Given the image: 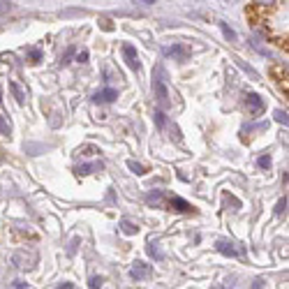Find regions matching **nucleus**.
Returning <instances> with one entry per match:
<instances>
[{
	"instance_id": "1",
	"label": "nucleus",
	"mask_w": 289,
	"mask_h": 289,
	"mask_svg": "<svg viewBox=\"0 0 289 289\" xmlns=\"http://www.w3.org/2000/svg\"><path fill=\"white\" fill-rule=\"evenodd\" d=\"M130 275L137 280V282L144 280V278H148V275H150V264H146V261H135L132 269H130Z\"/></svg>"
},
{
	"instance_id": "2",
	"label": "nucleus",
	"mask_w": 289,
	"mask_h": 289,
	"mask_svg": "<svg viewBox=\"0 0 289 289\" xmlns=\"http://www.w3.org/2000/svg\"><path fill=\"white\" fill-rule=\"evenodd\" d=\"M153 88H155V95H157V102L162 107L169 104V90H167V86L162 84V79H155L153 81Z\"/></svg>"
},
{
	"instance_id": "3",
	"label": "nucleus",
	"mask_w": 289,
	"mask_h": 289,
	"mask_svg": "<svg viewBox=\"0 0 289 289\" xmlns=\"http://www.w3.org/2000/svg\"><path fill=\"white\" fill-rule=\"evenodd\" d=\"M12 261H14L16 266H21V269H25V266H33L37 261V257L33 252H16L14 257H12Z\"/></svg>"
},
{
	"instance_id": "4",
	"label": "nucleus",
	"mask_w": 289,
	"mask_h": 289,
	"mask_svg": "<svg viewBox=\"0 0 289 289\" xmlns=\"http://www.w3.org/2000/svg\"><path fill=\"white\" fill-rule=\"evenodd\" d=\"M123 56L125 60H127V65L132 67V70H139V56H137V49L132 44H125L123 46Z\"/></svg>"
},
{
	"instance_id": "5",
	"label": "nucleus",
	"mask_w": 289,
	"mask_h": 289,
	"mask_svg": "<svg viewBox=\"0 0 289 289\" xmlns=\"http://www.w3.org/2000/svg\"><path fill=\"white\" fill-rule=\"evenodd\" d=\"M245 104L250 107L252 114H259V111L264 109V100H261L257 93H248V95H245Z\"/></svg>"
},
{
	"instance_id": "6",
	"label": "nucleus",
	"mask_w": 289,
	"mask_h": 289,
	"mask_svg": "<svg viewBox=\"0 0 289 289\" xmlns=\"http://www.w3.org/2000/svg\"><path fill=\"white\" fill-rule=\"evenodd\" d=\"M215 248H218V252L227 254V257H236V254H239V250H236L234 243H229V241H218Z\"/></svg>"
},
{
	"instance_id": "7",
	"label": "nucleus",
	"mask_w": 289,
	"mask_h": 289,
	"mask_svg": "<svg viewBox=\"0 0 289 289\" xmlns=\"http://www.w3.org/2000/svg\"><path fill=\"white\" fill-rule=\"evenodd\" d=\"M116 97H118V93H116L114 88H104V90H100V93H95L93 100L95 102H114Z\"/></svg>"
},
{
	"instance_id": "8",
	"label": "nucleus",
	"mask_w": 289,
	"mask_h": 289,
	"mask_svg": "<svg viewBox=\"0 0 289 289\" xmlns=\"http://www.w3.org/2000/svg\"><path fill=\"white\" fill-rule=\"evenodd\" d=\"M167 54H169L171 58H176V60H188L190 51L185 49V46H180V44H174L171 49H167Z\"/></svg>"
},
{
	"instance_id": "9",
	"label": "nucleus",
	"mask_w": 289,
	"mask_h": 289,
	"mask_svg": "<svg viewBox=\"0 0 289 289\" xmlns=\"http://www.w3.org/2000/svg\"><path fill=\"white\" fill-rule=\"evenodd\" d=\"M169 204L174 206L176 211H180V213H190V211H192V206H190L185 199H180V197H171V201H169Z\"/></svg>"
},
{
	"instance_id": "10",
	"label": "nucleus",
	"mask_w": 289,
	"mask_h": 289,
	"mask_svg": "<svg viewBox=\"0 0 289 289\" xmlns=\"http://www.w3.org/2000/svg\"><path fill=\"white\" fill-rule=\"evenodd\" d=\"M120 229L125 231V234H137V231H139V227H137V224H132L130 220H123V222H120Z\"/></svg>"
},
{
	"instance_id": "11",
	"label": "nucleus",
	"mask_w": 289,
	"mask_h": 289,
	"mask_svg": "<svg viewBox=\"0 0 289 289\" xmlns=\"http://www.w3.org/2000/svg\"><path fill=\"white\" fill-rule=\"evenodd\" d=\"M10 88H12V93H14V97H16V102H19V104H21V102H23V100H25V95H23V90H21V88H19V86H16V84H14V81H12V84H10Z\"/></svg>"
},
{
	"instance_id": "12",
	"label": "nucleus",
	"mask_w": 289,
	"mask_h": 289,
	"mask_svg": "<svg viewBox=\"0 0 289 289\" xmlns=\"http://www.w3.org/2000/svg\"><path fill=\"white\" fill-rule=\"evenodd\" d=\"M220 25H222V33H224V37H227V40H231V42H236V33H234V30H231L227 23H220Z\"/></svg>"
},
{
	"instance_id": "13",
	"label": "nucleus",
	"mask_w": 289,
	"mask_h": 289,
	"mask_svg": "<svg viewBox=\"0 0 289 289\" xmlns=\"http://www.w3.org/2000/svg\"><path fill=\"white\" fill-rule=\"evenodd\" d=\"M257 167H259V169H269L271 167V155H261V157L257 160Z\"/></svg>"
},
{
	"instance_id": "14",
	"label": "nucleus",
	"mask_w": 289,
	"mask_h": 289,
	"mask_svg": "<svg viewBox=\"0 0 289 289\" xmlns=\"http://www.w3.org/2000/svg\"><path fill=\"white\" fill-rule=\"evenodd\" d=\"M0 135H10V123H7V120H5V116H3V114H0Z\"/></svg>"
},
{
	"instance_id": "15",
	"label": "nucleus",
	"mask_w": 289,
	"mask_h": 289,
	"mask_svg": "<svg viewBox=\"0 0 289 289\" xmlns=\"http://www.w3.org/2000/svg\"><path fill=\"white\" fill-rule=\"evenodd\" d=\"M127 167H130V169H132V171H135V174H137V176H141V174H146V169H144V167H141V165H137L135 160H130V162H127Z\"/></svg>"
},
{
	"instance_id": "16",
	"label": "nucleus",
	"mask_w": 289,
	"mask_h": 289,
	"mask_svg": "<svg viewBox=\"0 0 289 289\" xmlns=\"http://www.w3.org/2000/svg\"><path fill=\"white\" fill-rule=\"evenodd\" d=\"M93 169H102V165H84V167H79V174H90Z\"/></svg>"
},
{
	"instance_id": "17",
	"label": "nucleus",
	"mask_w": 289,
	"mask_h": 289,
	"mask_svg": "<svg viewBox=\"0 0 289 289\" xmlns=\"http://www.w3.org/2000/svg\"><path fill=\"white\" fill-rule=\"evenodd\" d=\"M148 254H150V257H155V259H162V252L157 250V245H155V243L148 245Z\"/></svg>"
},
{
	"instance_id": "18",
	"label": "nucleus",
	"mask_w": 289,
	"mask_h": 289,
	"mask_svg": "<svg viewBox=\"0 0 289 289\" xmlns=\"http://www.w3.org/2000/svg\"><path fill=\"white\" fill-rule=\"evenodd\" d=\"M102 282H104V280L97 278V275H95V278H90V289H100V287H102Z\"/></svg>"
},
{
	"instance_id": "19",
	"label": "nucleus",
	"mask_w": 289,
	"mask_h": 289,
	"mask_svg": "<svg viewBox=\"0 0 289 289\" xmlns=\"http://www.w3.org/2000/svg\"><path fill=\"white\" fill-rule=\"evenodd\" d=\"M155 123H157V127H165V114L162 111H155Z\"/></svg>"
},
{
	"instance_id": "20",
	"label": "nucleus",
	"mask_w": 289,
	"mask_h": 289,
	"mask_svg": "<svg viewBox=\"0 0 289 289\" xmlns=\"http://www.w3.org/2000/svg\"><path fill=\"white\" fill-rule=\"evenodd\" d=\"M284 211H287V199H280L275 206V213H284Z\"/></svg>"
},
{
	"instance_id": "21",
	"label": "nucleus",
	"mask_w": 289,
	"mask_h": 289,
	"mask_svg": "<svg viewBox=\"0 0 289 289\" xmlns=\"http://www.w3.org/2000/svg\"><path fill=\"white\" fill-rule=\"evenodd\" d=\"M30 60H33V63H40V60H42V54H40L37 49H33V51H30Z\"/></svg>"
},
{
	"instance_id": "22",
	"label": "nucleus",
	"mask_w": 289,
	"mask_h": 289,
	"mask_svg": "<svg viewBox=\"0 0 289 289\" xmlns=\"http://www.w3.org/2000/svg\"><path fill=\"white\" fill-rule=\"evenodd\" d=\"M275 120L278 123H287V114L284 111H275Z\"/></svg>"
},
{
	"instance_id": "23",
	"label": "nucleus",
	"mask_w": 289,
	"mask_h": 289,
	"mask_svg": "<svg viewBox=\"0 0 289 289\" xmlns=\"http://www.w3.org/2000/svg\"><path fill=\"white\" fill-rule=\"evenodd\" d=\"M76 60H79V63H86V60H88V51H81V54H76Z\"/></svg>"
},
{
	"instance_id": "24",
	"label": "nucleus",
	"mask_w": 289,
	"mask_h": 289,
	"mask_svg": "<svg viewBox=\"0 0 289 289\" xmlns=\"http://www.w3.org/2000/svg\"><path fill=\"white\" fill-rule=\"evenodd\" d=\"M14 287H16V289H25V287H28V284H25L23 280H16V282H14Z\"/></svg>"
},
{
	"instance_id": "25",
	"label": "nucleus",
	"mask_w": 289,
	"mask_h": 289,
	"mask_svg": "<svg viewBox=\"0 0 289 289\" xmlns=\"http://www.w3.org/2000/svg\"><path fill=\"white\" fill-rule=\"evenodd\" d=\"M102 28H104V30H111V28H114V25H111V21H102Z\"/></svg>"
},
{
	"instance_id": "26",
	"label": "nucleus",
	"mask_w": 289,
	"mask_h": 289,
	"mask_svg": "<svg viewBox=\"0 0 289 289\" xmlns=\"http://www.w3.org/2000/svg\"><path fill=\"white\" fill-rule=\"evenodd\" d=\"M56 289H74V284H72V282H65V284H60V287H56Z\"/></svg>"
}]
</instances>
